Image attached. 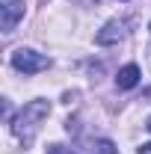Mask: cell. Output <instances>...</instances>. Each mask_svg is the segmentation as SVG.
<instances>
[{"mask_svg": "<svg viewBox=\"0 0 151 154\" xmlns=\"http://www.w3.org/2000/svg\"><path fill=\"white\" fill-rule=\"evenodd\" d=\"M148 30H151V24H148Z\"/></svg>", "mask_w": 151, "mask_h": 154, "instance_id": "cell-10", "label": "cell"}, {"mask_svg": "<svg viewBox=\"0 0 151 154\" xmlns=\"http://www.w3.org/2000/svg\"><path fill=\"white\" fill-rule=\"evenodd\" d=\"M136 83H139V65L128 62L125 68H119V74H116V86L119 89H133Z\"/></svg>", "mask_w": 151, "mask_h": 154, "instance_id": "cell-5", "label": "cell"}, {"mask_svg": "<svg viewBox=\"0 0 151 154\" xmlns=\"http://www.w3.org/2000/svg\"><path fill=\"white\" fill-rule=\"evenodd\" d=\"M45 154H74L71 148H65V145H48V151Z\"/></svg>", "mask_w": 151, "mask_h": 154, "instance_id": "cell-7", "label": "cell"}, {"mask_svg": "<svg viewBox=\"0 0 151 154\" xmlns=\"http://www.w3.org/2000/svg\"><path fill=\"white\" fill-rule=\"evenodd\" d=\"M95 151H98V154H119L110 139H98V142H95Z\"/></svg>", "mask_w": 151, "mask_h": 154, "instance_id": "cell-6", "label": "cell"}, {"mask_svg": "<svg viewBox=\"0 0 151 154\" xmlns=\"http://www.w3.org/2000/svg\"><path fill=\"white\" fill-rule=\"evenodd\" d=\"M125 38V21L122 18H113V21H107L101 30H98V36H95V42L98 45H116V42H122Z\"/></svg>", "mask_w": 151, "mask_h": 154, "instance_id": "cell-4", "label": "cell"}, {"mask_svg": "<svg viewBox=\"0 0 151 154\" xmlns=\"http://www.w3.org/2000/svg\"><path fill=\"white\" fill-rule=\"evenodd\" d=\"M12 68L21 71V74H39V71L51 68V59L45 57V54L30 51V48H18V51L12 54Z\"/></svg>", "mask_w": 151, "mask_h": 154, "instance_id": "cell-2", "label": "cell"}, {"mask_svg": "<svg viewBox=\"0 0 151 154\" xmlns=\"http://www.w3.org/2000/svg\"><path fill=\"white\" fill-rule=\"evenodd\" d=\"M145 128H148V131H151V119H148V125H145Z\"/></svg>", "mask_w": 151, "mask_h": 154, "instance_id": "cell-9", "label": "cell"}, {"mask_svg": "<svg viewBox=\"0 0 151 154\" xmlns=\"http://www.w3.org/2000/svg\"><path fill=\"white\" fill-rule=\"evenodd\" d=\"M21 18H24V0H0V27H3V33H12Z\"/></svg>", "mask_w": 151, "mask_h": 154, "instance_id": "cell-3", "label": "cell"}, {"mask_svg": "<svg viewBox=\"0 0 151 154\" xmlns=\"http://www.w3.org/2000/svg\"><path fill=\"white\" fill-rule=\"evenodd\" d=\"M48 116H51V104H48L45 98L27 101V104L18 110V116L12 119V134L18 136L24 145H30V142L36 139L39 128H42V122H45Z\"/></svg>", "mask_w": 151, "mask_h": 154, "instance_id": "cell-1", "label": "cell"}, {"mask_svg": "<svg viewBox=\"0 0 151 154\" xmlns=\"http://www.w3.org/2000/svg\"><path fill=\"white\" fill-rule=\"evenodd\" d=\"M139 154H151V145H142V151Z\"/></svg>", "mask_w": 151, "mask_h": 154, "instance_id": "cell-8", "label": "cell"}]
</instances>
